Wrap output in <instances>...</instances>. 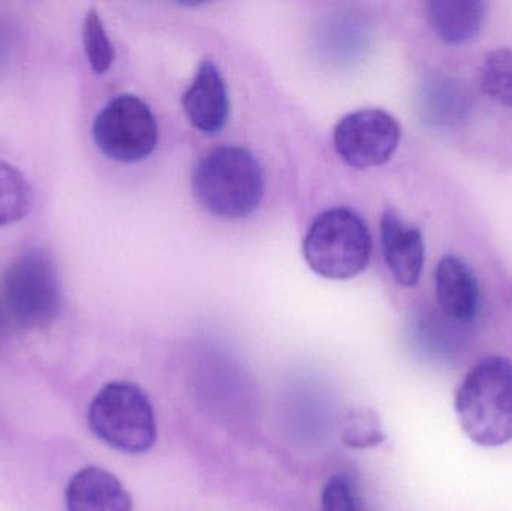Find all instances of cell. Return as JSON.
<instances>
[{
	"instance_id": "4",
	"label": "cell",
	"mask_w": 512,
	"mask_h": 511,
	"mask_svg": "<svg viewBox=\"0 0 512 511\" xmlns=\"http://www.w3.org/2000/svg\"><path fill=\"white\" fill-rule=\"evenodd\" d=\"M89 425L99 440L129 455L149 452L158 437L149 396L129 381H113L99 390L90 404Z\"/></svg>"
},
{
	"instance_id": "9",
	"label": "cell",
	"mask_w": 512,
	"mask_h": 511,
	"mask_svg": "<svg viewBox=\"0 0 512 511\" xmlns=\"http://www.w3.org/2000/svg\"><path fill=\"white\" fill-rule=\"evenodd\" d=\"M381 243L385 263L394 279L403 287L417 285L426 260L420 230L405 224L394 210H387L381 219Z\"/></svg>"
},
{
	"instance_id": "3",
	"label": "cell",
	"mask_w": 512,
	"mask_h": 511,
	"mask_svg": "<svg viewBox=\"0 0 512 511\" xmlns=\"http://www.w3.org/2000/svg\"><path fill=\"white\" fill-rule=\"evenodd\" d=\"M307 266L322 278L345 281L360 275L372 257V236L360 215L345 207L321 213L303 242Z\"/></svg>"
},
{
	"instance_id": "5",
	"label": "cell",
	"mask_w": 512,
	"mask_h": 511,
	"mask_svg": "<svg viewBox=\"0 0 512 511\" xmlns=\"http://www.w3.org/2000/svg\"><path fill=\"white\" fill-rule=\"evenodd\" d=\"M6 305L26 329L50 326L62 311V284L53 258L41 249L24 252L3 278Z\"/></svg>"
},
{
	"instance_id": "2",
	"label": "cell",
	"mask_w": 512,
	"mask_h": 511,
	"mask_svg": "<svg viewBox=\"0 0 512 511\" xmlns=\"http://www.w3.org/2000/svg\"><path fill=\"white\" fill-rule=\"evenodd\" d=\"M192 189L201 206L213 215L245 218L264 197V170L245 147H216L195 165Z\"/></svg>"
},
{
	"instance_id": "18",
	"label": "cell",
	"mask_w": 512,
	"mask_h": 511,
	"mask_svg": "<svg viewBox=\"0 0 512 511\" xmlns=\"http://www.w3.org/2000/svg\"><path fill=\"white\" fill-rule=\"evenodd\" d=\"M15 36L14 26L11 21L0 12V77L8 71L15 54Z\"/></svg>"
},
{
	"instance_id": "14",
	"label": "cell",
	"mask_w": 512,
	"mask_h": 511,
	"mask_svg": "<svg viewBox=\"0 0 512 511\" xmlns=\"http://www.w3.org/2000/svg\"><path fill=\"white\" fill-rule=\"evenodd\" d=\"M481 89L493 101L512 107V50L499 48L487 54L481 66Z\"/></svg>"
},
{
	"instance_id": "13",
	"label": "cell",
	"mask_w": 512,
	"mask_h": 511,
	"mask_svg": "<svg viewBox=\"0 0 512 511\" xmlns=\"http://www.w3.org/2000/svg\"><path fill=\"white\" fill-rule=\"evenodd\" d=\"M32 207V188L26 176L9 162L0 161V228L23 221Z\"/></svg>"
},
{
	"instance_id": "10",
	"label": "cell",
	"mask_w": 512,
	"mask_h": 511,
	"mask_svg": "<svg viewBox=\"0 0 512 511\" xmlns=\"http://www.w3.org/2000/svg\"><path fill=\"white\" fill-rule=\"evenodd\" d=\"M68 511H132V498L110 471L86 467L66 486Z\"/></svg>"
},
{
	"instance_id": "19",
	"label": "cell",
	"mask_w": 512,
	"mask_h": 511,
	"mask_svg": "<svg viewBox=\"0 0 512 511\" xmlns=\"http://www.w3.org/2000/svg\"><path fill=\"white\" fill-rule=\"evenodd\" d=\"M6 324V315L5 311H3L2 303H0V333L3 332V329H5Z\"/></svg>"
},
{
	"instance_id": "12",
	"label": "cell",
	"mask_w": 512,
	"mask_h": 511,
	"mask_svg": "<svg viewBox=\"0 0 512 511\" xmlns=\"http://www.w3.org/2000/svg\"><path fill=\"white\" fill-rule=\"evenodd\" d=\"M427 21L441 41L457 45L480 33L486 3L480 0H432L426 5Z\"/></svg>"
},
{
	"instance_id": "16",
	"label": "cell",
	"mask_w": 512,
	"mask_h": 511,
	"mask_svg": "<svg viewBox=\"0 0 512 511\" xmlns=\"http://www.w3.org/2000/svg\"><path fill=\"white\" fill-rule=\"evenodd\" d=\"M322 511H361L357 489L345 474L330 477L322 491Z\"/></svg>"
},
{
	"instance_id": "1",
	"label": "cell",
	"mask_w": 512,
	"mask_h": 511,
	"mask_svg": "<svg viewBox=\"0 0 512 511\" xmlns=\"http://www.w3.org/2000/svg\"><path fill=\"white\" fill-rule=\"evenodd\" d=\"M457 419L463 432L481 447L512 441V362L486 357L474 366L456 393Z\"/></svg>"
},
{
	"instance_id": "6",
	"label": "cell",
	"mask_w": 512,
	"mask_h": 511,
	"mask_svg": "<svg viewBox=\"0 0 512 511\" xmlns=\"http://www.w3.org/2000/svg\"><path fill=\"white\" fill-rule=\"evenodd\" d=\"M96 147L117 162L143 161L158 143V123L138 96L119 95L96 116L92 126Z\"/></svg>"
},
{
	"instance_id": "7",
	"label": "cell",
	"mask_w": 512,
	"mask_h": 511,
	"mask_svg": "<svg viewBox=\"0 0 512 511\" xmlns=\"http://www.w3.org/2000/svg\"><path fill=\"white\" fill-rule=\"evenodd\" d=\"M402 129L387 111L364 108L343 117L334 128L337 155L355 168L385 164L399 147Z\"/></svg>"
},
{
	"instance_id": "17",
	"label": "cell",
	"mask_w": 512,
	"mask_h": 511,
	"mask_svg": "<svg viewBox=\"0 0 512 511\" xmlns=\"http://www.w3.org/2000/svg\"><path fill=\"white\" fill-rule=\"evenodd\" d=\"M342 435L343 441L355 449H366V447L376 446L385 440L384 435L375 425V420L369 419L363 414L348 417Z\"/></svg>"
},
{
	"instance_id": "11",
	"label": "cell",
	"mask_w": 512,
	"mask_h": 511,
	"mask_svg": "<svg viewBox=\"0 0 512 511\" xmlns=\"http://www.w3.org/2000/svg\"><path fill=\"white\" fill-rule=\"evenodd\" d=\"M436 299L451 320L471 321L480 308V287L471 267L448 255L436 269Z\"/></svg>"
},
{
	"instance_id": "8",
	"label": "cell",
	"mask_w": 512,
	"mask_h": 511,
	"mask_svg": "<svg viewBox=\"0 0 512 511\" xmlns=\"http://www.w3.org/2000/svg\"><path fill=\"white\" fill-rule=\"evenodd\" d=\"M183 108L189 122L204 134H218L230 117L227 84L218 66L204 60L189 89L183 95Z\"/></svg>"
},
{
	"instance_id": "15",
	"label": "cell",
	"mask_w": 512,
	"mask_h": 511,
	"mask_svg": "<svg viewBox=\"0 0 512 511\" xmlns=\"http://www.w3.org/2000/svg\"><path fill=\"white\" fill-rule=\"evenodd\" d=\"M83 45L92 71L105 74L113 65L114 48L96 9H90L84 18Z\"/></svg>"
}]
</instances>
